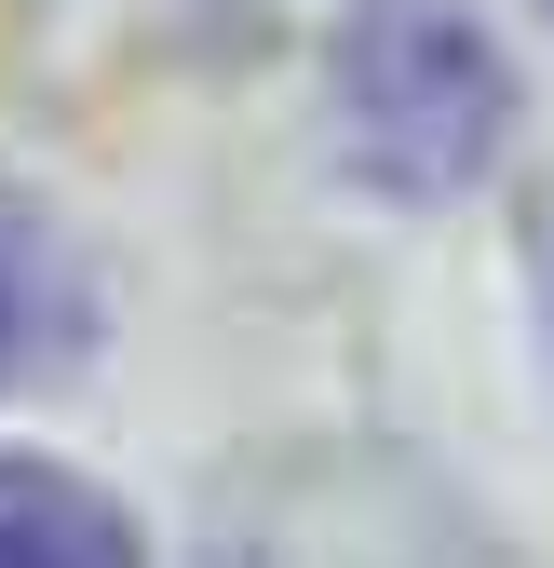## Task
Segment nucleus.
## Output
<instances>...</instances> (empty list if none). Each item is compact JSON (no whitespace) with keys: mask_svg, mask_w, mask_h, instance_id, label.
I'll list each match as a JSON object with an SVG mask.
<instances>
[{"mask_svg":"<svg viewBox=\"0 0 554 568\" xmlns=\"http://www.w3.org/2000/svg\"><path fill=\"white\" fill-rule=\"evenodd\" d=\"M501 109H514V82L460 14H366L338 41V122H352L366 176H392V190H460L501 150Z\"/></svg>","mask_w":554,"mask_h":568,"instance_id":"nucleus-1","label":"nucleus"},{"mask_svg":"<svg viewBox=\"0 0 554 568\" xmlns=\"http://www.w3.org/2000/svg\"><path fill=\"white\" fill-rule=\"evenodd\" d=\"M0 568H135V528L54 460H0Z\"/></svg>","mask_w":554,"mask_h":568,"instance_id":"nucleus-2","label":"nucleus"}]
</instances>
